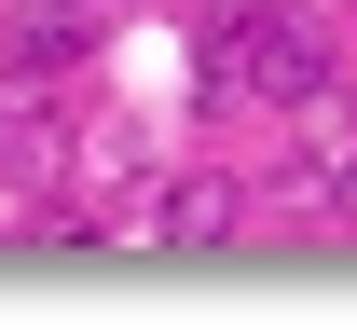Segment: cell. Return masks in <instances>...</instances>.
<instances>
[{
	"label": "cell",
	"instance_id": "cell-8",
	"mask_svg": "<svg viewBox=\"0 0 357 330\" xmlns=\"http://www.w3.org/2000/svg\"><path fill=\"white\" fill-rule=\"evenodd\" d=\"M83 14H124V0H83Z\"/></svg>",
	"mask_w": 357,
	"mask_h": 330
},
{
	"label": "cell",
	"instance_id": "cell-4",
	"mask_svg": "<svg viewBox=\"0 0 357 330\" xmlns=\"http://www.w3.org/2000/svg\"><path fill=\"white\" fill-rule=\"evenodd\" d=\"M151 234H165V248H220V234H248V179H178L165 207H151Z\"/></svg>",
	"mask_w": 357,
	"mask_h": 330
},
{
	"label": "cell",
	"instance_id": "cell-7",
	"mask_svg": "<svg viewBox=\"0 0 357 330\" xmlns=\"http://www.w3.org/2000/svg\"><path fill=\"white\" fill-rule=\"evenodd\" d=\"M330 220H357V151H344V165H330Z\"/></svg>",
	"mask_w": 357,
	"mask_h": 330
},
{
	"label": "cell",
	"instance_id": "cell-3",
	"mask_svg": "<svg viewBox=\"0 0 357 330\" xmlns=\"http://www.w3.org/2000/svg\"><path fill=\"white\" fill-rule=\"evenodd\" d=\"M83 28H96L83 0H28V14H14V69H0V83H14V96H42L55 69L83 55Z\"/></svg>",
	"mask_w": 357,
	"mask_h": 330
},
{
	"label": "cell",
	"instance_id": "cell-1",
	"mask_svg": "<svg viewBox=\"0 0 357 330\" xmlns=\"http://www.w3.org/2000/svg\"><path fill=\"white\" fill-rule=\"evenodd\" d=\"M248 96L316 110V96H330V42H316V28H289V14H261V28H248Z\"/></svg>",
	"mask_w": 357,
	"mask_h": 330
},
{
	"label": "cell",
	"instance_id": "cell-2",
	"mask_svg": "<svg viewBox=\"0 0 357 330\" xmlns=\"http://www.w3.org/2000/svg\"><path fill=\"white\" fill-rule=\"evenodd\" d=\"M69 179V138H55L42 96H0V207H42V193Z\"/></svg>",
	"mask_w": 357,
	"mask_h": 330
},
{
	"label": "cell",
	"instance_id": "cell-5",
	"mask_svg": "<svg viewBox=\"0 0 357 330\" xmlns=\"http://www.w3.org/2000/svg\"><path fill=\"white\" fill-rule=\"evenodd\" d=\"M275 207L316 220V207H330V151H289V165H275Z\"/></svg>",
	"mask_w": 357,
	"mask_h": 330
},
{
	"label": "cell",
	"instance_id": "cell-6",
	"mask_svg": "<svg viewBox=\"0 0 357 330\" xmlns=\"http://www.w3.org/2000/svg\"><path fill=\"white\" fill-rule=\"evenodd\" d=\"M261 14H275V0H206V28H261Z\"/></svg>",
	"mask_w": 357,
	"mask_h": 330
}]
</instances>
